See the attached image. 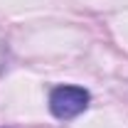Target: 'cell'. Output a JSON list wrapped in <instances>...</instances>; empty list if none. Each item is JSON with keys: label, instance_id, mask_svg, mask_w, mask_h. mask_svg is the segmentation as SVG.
Returning <instances> with one entry per match:
<instances>
[{"label": "cell", "instance_id": "obj_1", "mask_svg": "<svg viewBox=\"0 0 128 128\" xmlns=\"http://www.w3.org/2000/svg\"><path fill=\"white\" fill-rule=\"evenodd\" d=\"M89 101H91V94L84 86L62 84L49 91V111L59 121H72L89 108Z\"/></svg>", "mask_w": 128, "mask_h": 128}]
</instances>
